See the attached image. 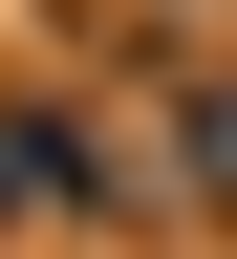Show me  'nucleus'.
I'll use <instances>...</instances> for the list:
<instances>
[{
  "instance_id": "nucleus-1",
  "label": "nucleus",
  "mask_w": 237,
  "mask_h": 259,
  "mask_svg": "<svg viewBox=\"0 0 237 259\" xmlns=\"http://www.w3.org/2000/svg\"><path fill=\"white\" fill-rule=\"evenodd\" d=\"M0 194H65V151H43V130H0Z\"/></svg>"
}]
</instances>
